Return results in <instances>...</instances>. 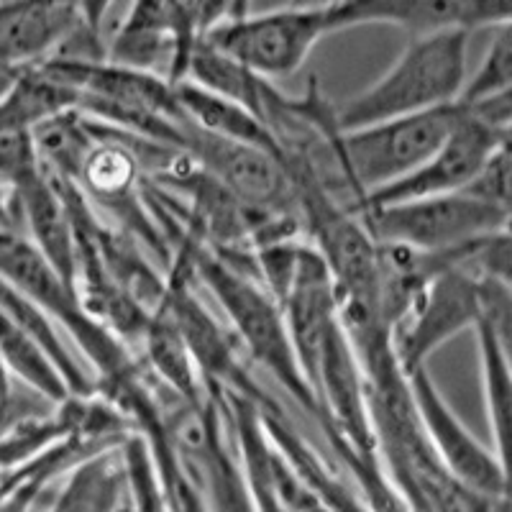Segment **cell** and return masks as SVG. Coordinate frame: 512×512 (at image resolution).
<instances>
[{"label":"cell","mask_w":512,"mask_h":512,"mask_svg":"<svg viewBox=\"0 0 512 512\" xmlns=\"http://www.w3.org/2000/svg\"><path fill=\"white\" fill-rule=\"evenodd\" d=\"M167 21L175 47L169 82H180L185 77L190 54L205 34V0H167Z\"/></svg>","instance_id":"7402d4cb"},{"label":"cell","mask_w":512,"mask_h":512,"mask_svg":"<svg viewBox=\"0 0 512 512\" xmlns=\"http://www.w3.org/2000/svg\"><path fill=\"white\" fill-rule=\"evenodd\" d=\"M75 108V90L59 77H54L44 67V62H36L16 70L6 95L0 98V128L34 131L39 123L64 111H75Z\"/></svg>","instance_id":"5bb4252c"},{"label":"cell","mask_w":512,"mask_h":512,"mask_svg":"<svg viewBox=\"0 0 512 512\" xmlns=\"http://www.w3.org/2000/svg\"><path fill=\"white\" fill-rule=\"evenodd\" d=\"M0 313L8 315L16 326L24 328L36 344L47 351L49 359L54 361V367H57L59 374L64 377V384H67L70 397H85L93 392V382H90V377L85 374L82 364L75 361L70 349L62 344L57 323H54L31 297H26L24 292L16 290V287H13L11 282L3 280V277H0Z\"/></svg>","instance_id":"e0dca14e"},{"label":"cell","mask_w":512,"mask_h":512,"mask_svg":"<svg viewBox=\"0 0 512 512\" xmlns=\"http://www.w3.org/2000/svg\"><path fill=\"white\" fill-rule=\"evenodd\" d=\"M479 346V369H482V395L487 410L492 448L505 459L507 425H510L512 374H510V328L479 320L474 326Z\"/></svg>","instance_id":"9a60e30c"},{"label":"cell","mask_w":512,"mask_h":512,"mask_svg":"<svg viewBox=\"0 0 512 512\" xmlns=\"http://www.w3.org/2000/svg\"><path fill=\"white\" fill-rule=\"evenodd\" d=\"M116 0H77V11H80L82 29L88 31L90 36L100 39V29H103V21L111 11V6Z\"/></svg>","instance_id":"484cf974"},{"label":"cell","mask_w":512,"mask_h":512,"mask_svg":"<svg viewBox=\"0 0 512 512\" xmlns=\"http://www.w3.org/2000/svg\"><path fill=\"white\" fill-rule=\"evenodd\" d=\"M18 208V226L24 236L47 256L49 264L75 285V226H72L67 195L57 177L41 169L21 187L13 190Z\"/></svg>","instance_id":"8fae6325"},{"label":"cell","mask_w":512,"mask_h":512,"mask_svg":"<svg viewBox=\"0 0 512 512\" xmlns=\"http://www.w3.org/2000/svg\"><path fill=\"white\" fill-rule=\"evenodd\" d=\"M126 472L108 456L90 459L64 487L52 512H123L126 507Z\"/></svg>","instance_id":"ffe728a7"},{"label":"cell","mask_w":512,"mask_h":512,"mask_svg":"<svg viewBox=\"0 0 512 512\" xmlns=\"http://www.w3.org/2000/svg\"><path fill=\"white\" fill-rule=\"evenodd\" d=\"M82 29L77 0H3L0 70H21L52 57Z\"/></svg>","instance_id":"30bf717a"},{"label":"cell","mask_w":512,"mask_h":512,"mask_svg":"<svg viewBox=\"0 0 512 512\" xmlns=\"http://www.w3.org/2000/svg\"><path fill=\"white\" fill-rule=\"evenodd\" d=\"M0 361L6 364L11 377L21 379L26 390L36 392L44 400L64 402L70 397L64 377L54 367L47 351L3 313H0Z\"/></svg>","instance_id":"ac0fdd59"},{"label":"cell","mask_w":512,"mask_h":512,"mask_svg":"<svg viewBox=\"0 0 512 512\" xmlns=\"http://www.w3.org/2000/svg\"><path fill=\"white\" fill-rule=\"evenodd\" d=\"M292 6H305V8H331L336 6L338 0H290Z\"/></svg>","instance_id":"83f0119b"},{"label":"cell","mask_w":512,"mask_h":512,"mask_svg":"<svg viewBox=\"0 0 512 512\" xmlns=\"http://www.w3.org/2000/svg\"><path fill=\"white\" fill-rule=\"evenodd\" d=\"M356 216L377 241L418 251H454L510 228V210L464 190L369 205Z\"/></svg>","instance_id":"5b68a950"},{"label":"cell","mask_w":512,"mask_h":512,"mask_svg":"<svg viewBox=\"0 0 512 512\" xmlns=\"http://www.w3.org/2000/svg\"><path fill=\"white\" fill-rule=\"evenodd\" d=\"M0 277L31 297L54 323L70 333L88 356L90 367L98 372L100 382H105V390H116L139 377L126 344L90 318L75 285L64 280L21 231H0Z\"/></svg>","instance_id":"3957f363"},{"label":"cell","mask_w":512,"mask_h":512,"mask_svg":"<svg viewBox=\"0 0 512 512\" xmlns=\"http://www.w3.org/2000/svg\"><path fill=\"white\" fill-rule=\"evenodd\" d=\"M36 402H49L41 395L21 397L16 390L11 392H0V441L18 428L24 425L26 420H31L34 415H41V408Z\"/></svg>","instance_id":"d4e9b609"},{"label":"cell","mask_w":512,"mask_h":512,"mask_svg":"<svg viewBox=\"0 0 512 512\" xmlns=\"http://www.w3.org/2000/svg\"><path fill=\"white\" fill-rule=\"evenodd\" d=\"M328 36L326 8L285 6L267 13H244L210 26L203 41L233 57L264 80L295 75Z\"/></svg>","instance_id":"8992f818"},{"label":"cell","mask_w":512,"mask_h":512,"mask_svg":"<svg viewBox=\"0 0 512 512\" xmlns=\"http://www.w3.org/2000/svg\"><path fill=\"white\" fill-rule=\"evenodd\" d=\"M34 131L0 128V182L11 190L21 187L41 172Z\"/></svg>","instance_id":"603a6c76"},{"label":"cell","mask_w":512,"mask_h":512,"mask_svg":"<svg viewBox=\"0 0 512 512\" xmlns=\"http://www.w3.org/2000/svg\"><path fill=\"white\" fill-rule=\"evenodd\" d=\"M36 152L44 172L64 182H75L82 159L90 152L95 134L80 111H64L34 128Z\"/></svg>","instance_id":"d6986e66"},{"label":"cell","mask_w":512,"mask_h":512,"mask_svg":"<svg viewBox=\"0 0 512 512\" xmlns=\"http://www.w3.org/2000/svg\"><path fill=\"white\" fill-rule=\"evenodd\" d=\"M172 57L175 47L169 34L167 0H131V8L113 34L105 59L134 70L164 75L169 80Z\"/></svg>","instance_id":"7c38bea8"},{"label":"cell","mask_w":512,"mask_h":512,"mask_svg":"<svg viewBox=\"0 0 512 512\" xmlns=\"http://www.w3.org/2000/svg\"><path fill=\"white\" fill-rule=\"evenodd\" d=\"M141 349H144L146 364L162 379L164 387L175 392L185 405H203L208 400V392H203V382H200L203 377L192 361L185 338L175 326V320L162 308L146 323Z\"/></svg>","instance_id":"2e32d148"},{"label":"cell","mask_w":512,"mask_h":512,"mask_svg":"<svg viewBox=\"0 0 512 512\" xmlns=\"http://www.w3.org/2000/svg\"><path fill=\"white\" fill-rule=\"evenodd\" d=\"M175 95L187 121L198 126L200 131L254 146V149H262V152H269L280 159V149H277L274 136L269 134V128L246 105L210 93V90L200 88L190 80L175 82Z\"/></svg>","instance_id":"4fadbf2b"},{"label":"cell","mask_w":512,"mask_h":512,"mask_svg":"<svg viewBox=\"0 0 512 512\" xmlns=\"http://www.w3.org/2000/svg\"><path fill=\"white\" fill-rule=\"evenodd\" d=\"M0 231H21V226H18L16 195L3 182H0Z\"/></svg>","instance_id":"4316f807"},{"label":"cell","mask_w":512,"mask_h":512,"mask_svg":"<svg viewBox=\"0 0 512 512\" xmlns=\"http://www.w3.org/2000/svg\"><path fill=\"white\" fill-rule=\"evenodd\" d=\"M328 34L359 26H395L413 36L500 29L512 24V0H338L326 8Z\"/></svg>","instance_id":"ba28073f"},{"label":"cell","mask_w":512,"mask_h":512,"mask_svg":"<svg viewBox=\"0 0 512 512\" xmlns=\"http://www.w3.org/2000/svg\"><path fill=\"white\" fill-rule=\"evenodd\" d=\"M464 31L413 36L390 70L336 108L338 131L433 111L459 100L466 82Z\"/></svg>","instance_id":"7a4b0ae2"},{"label":"cell","mask_w":512,"mask_h":512,"mask_svg":"<svg viewBox=\"0 0 512 512\" xmlns=\"http://www.w3.org/2000/svg\"><path fill=\"white\" fill-rule=\"evenodd\" d=\"M0 3H3V0H0Z\"/></svg>","instance_id":"f546056e"},{"label":"cell","mask_w":512,"mask_h":512,"mask_svg":"<svg viewBox=\"0 0 512 512\" xmlns=\"http://www.w3.org/2000/svg\"><path fill=\"white\" fill-rule=\"evenodd\" d=\"M408 374L410 397L420 428L431 443L443 469L466 487L477 489L492 500H507V466L495 448H487L474 436L438 390L428 369L418 367Z\"/></svg>","instance_id":"52a82bcc"},{"label":"cell","mask_w":512,"mask_h":512,"mask_svg":"<svg viewBox=\"0 0 512 512\" xmlns=\"http://www.w3.org/2000/svg\"><path fill=\"white\" fill-rule=\"evenodd\" d=\"M510 175V144H505L484 162V167L479 169L477 177L464 187V192L484 200V203L500 205V208L510 210Z\"/></svg>","instance_id":"cb8c5ba5"},{"label":"cell","mask_w":512,"mask_h":512,"mask_svg":"<svg viewBox=\"0 0 512 512\" xmlns=\"http://www.w3.org/2000/svg\"><path fill=\"white\" fill-rule=\"evenodd\" d=\"M492 31L495 36L489 41L477 72L472 75V80L464 82L459 100H456L464 108L512 95V26L507 24Z\"/></svg>","instance_id":"44dd1931"},{"label":"cell","mask_w":512,"mask_h":512,"mask_svg":"<svg viewBox=\"0 0 512 512\" xmlns=\"http://www.w3.org/2000/svg\"><path fill=\"white\" fill-rule=\"evenodd\" d=\"M505 144H510V131L472 116V113L464 111L459 105V118H456L454 128L448 131L446 139L438 144L436 152L425 159L415 172H410L408 177H402V180L372 192L359 205V210L369 208V205L397 203V200L446 195V192L464 190L477 177L484 162Z\"/></svg>","instance_id":"9c48e42d"},{"label":"cell","mask_w":512,"mask_h":512,"mask_svg":"<svg viewBox=\"0 0 512 512\" xmlns=\"http://www.w3.org/2000/svg\"><path fill=\"white\" fill-rule=\"evenodd\" d=\"M190 267L195 282L221 303L233 333L246 346L251 359L262 364L274 382H280L295 402L318 418V402L292 349L280 303L269 295L259 277L233 267L195 239L190 241Z\"/></svg>","instance_id":"6da1fadb"},{"label":"cell","mask_w":512,"mask_h":512,"mask_svg":"<svg viewBox=\"0 0 512 512\" xmlns=\"http://www.w3.org/2000/svg\"><path fill=\"white\" fill-rule=\"evenodd\" d=\"M456 118L459 103H451L433 111L341 131L338 154L346 180L356 195V210L372 192L415 172L446 139Z\"/></svg>","instance_id":"277c9868"},{"label":"cell","mask_w":512,"mask_h":512,"mask_svg":"<svg viewBox=\"0 0 512 512\" xmlns=\"http://www.w3.org/2000/svg\"><path fill=\"white\" fill-rule=\"evenodd\" d=\"M13 75H16V70H0V98L6 95L8 85L13 82Z\"/></svg>","instance_id":"f1b7e54d"}]
</instances>
